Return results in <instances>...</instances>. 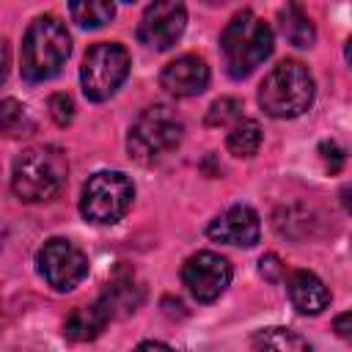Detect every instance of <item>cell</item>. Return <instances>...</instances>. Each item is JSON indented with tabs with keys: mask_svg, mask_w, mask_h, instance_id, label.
Instances as JSON below:
<instances>
[{
	"mask_svg": "<svg viewBox=\"0 0 352 352\" xmlns=\"http://www.w3.org/2000/svg\"><path fill=\"white\" fill-rule=\"evenodd\" d=\"M275 47V36L270 25L256 16L253 11H239L231 16V22L220 33V50L226 69L234 80L250 77L270 55Z\"/></svg>",
	"mask_w": 352,
	"mask_h": 352,
	"instance_id": "obj_1",
	"label": "cell"
},
{
	"mask_svg": "<svg viewBox=\"0 0 352 352\" xmlns=\"http://www.w3.org/2000/svg\"><path fill=\"white\" fill-rule=\"evenodd\" d=\"M66 176H69V162L60 148L33 146L14 160L11 190L16 198L28 204H38V201L55 198L63 190Z\"/></svg>",
	"mask_w": 352,
	"mask_h": 352,
	"instance_id": "obj_2",
	"label": "cell"
},
{
	"mask_svg": "<svg viewBox=\"0 0 352 352\" xmlns=\"http://www.w3.org/2000/svg\"><path fill=\"white\" fill-rule=\"evenodd\" d=\"M72 52V38L58 16H36L22 38V77L28 82L52 80Z\"/></svg>",
	"mask_w": 352,
	"mask_h": 352,
	"instance_id": "obj_3",
	"label": "cell"
},
{
	"mask_svg": "<svg viewBox=\"0 0 352 352\" xmlns=\"http://www.w3.org/2000/svg\"><path fill=\"white\" fill-rule=\"evenodd\" d=\"M314 102V77L300 60H280L258 85V104L272 118H297Z\"/></svg>",
	"mask_w": 352,
	"mask_h": 352,
	"instance_id": "obj_4",
	"label": "cell"
},
{
	"mask_svg": "<svg viewBox=\"0 0 352 352\" xmlns=\"http://www.w3.org/2000/svg\"><path fill=\"white\" fill-rule=\"evenodd\" d=\"M182 138H184V124L179 113L170 110L168 104H151L129 126L126 148L132 160L148 165L170 154L182 143Z\"/></svg>",
	"mask_w": 352,
	"mask_h": 352,
	"instance_id": "obj_5",
	"label": "cell"
},
{
	"mask_svg": "<svg viewBox=\"0 0 352 352\" xmlns=\"http://www.w3.org/2000/svg\"><path fill=\"white\" fill-rule=\"evenodd\" d=\"M135 198V184L121 170H99L94 173L80 195V212L88 223L110 226L126 214Z\"/></svg>",
	"mask_w": 352,
	"mask_h": 352,
	"instance_id": "obj_6",
	"label": "cell"
},
{
	"mask_svg": "<svg viewBox=\"0 0 352 352\" xmlns=\"http://www.w3.org/2000/svg\"><path fill=\"white\" fill-rule=\"evenodd\" d=\"M126 74H129V52H126V47H121L116 41L94 44L85 52L82 66H80L82 94L91 102H104L121 88Z\"/></svg>",
	"mask_w": 352,
	"mask_h": 352,
	"instance_id": "obj_7",
	"label": "cell"
},
{
	"mask_svg": "<svg viewBox=\"0 0 352 352\" xmlns=\"http://www.w3.org/2000/svg\"><path fill=\"white\" fill-rule=\"evenodd\" d=\"M36 264H38L41 278L55 292H72L88 275V258H85V253L74 242L60 239V236L44 242V248L36 256Z\"/></svg>",
	"mask_w": 352,
	"mask_h": 352,
	"instance_id": "obj_8",
	"label": "cell"
},
{
	"mask_svg": "<svg viewBox=\"0 0 352 352\" xmlns=\"http://www.w3.org/2000/svg\"><path fill=\"white\" fill-rule=\"evenodd\" d=\"M231 264L220 253L198 250L182 264V283L198 302H214L231 283Z\"/></svg>",
	"mask_w": 352,
	"mask_h": 352,
	"instance_id": "obj_9",
	"label": "cell"
},
{
	"mask_svg": "<svg viewBox=\"0 0 352 352\" xmlns=\"http://www.w3.org/2000/svg\"><path fill=\"white\" fill-rule=\"evenodd\" d=\"M187 28V8L176 0H160L151 3L138 25V38L140 44L151 50H170Z\"/></svg>",
	"mask_w": 352,
	"mask_h": 352,
	"instance_id": "obj_10",
	"label": "cell"
},
{
	"mask_svg": "<svg viewBox=\"0 0 352 352\" xmlns=\"http://www.w3.org/2000/svg\"><path fill=\"white\" fill-rule=\"evenodd\" d=\"M206 236L214 242H223V245L253 248L261 236V220H258L256 209H250L245 204H234L209 223Z\"/></svg>",
	"mask_w": 352,
	"mask_h": 352,
	"instance_id": "obj_11",
	"label": "cell"
},
{
	"mask_svg": "<svg viewBox=\"0 0 352 352\" xmlns=\"http://www.w3.org/2000/svg\"><path fill=\"white\" fill-rule=\"evenodd\" d=\"M160 85L170 94V96H198L209 88V66L204 58L198 55H179L176 60H170L162 74H160Z\"/></svg>",
	"mask_w": 352,
	"mask_h": 352,
	"instance_id": "obj_12",
	"label": "cell"
},
{
	"mask_svg": "<svg viewBox=\"0 0 352 352\" xmlns=\"http://www.w3.org/2000/svg\"><path fill=\"white\" fill-rule=\"evenodd\" d=\"M286 292H289L292 305L305 316H316L330 305V292H327L324 280L308 270L292 272L286 280Z\"/></svg>",
	"mask_w": 352,
	"mask_h": 352,
	"instance_id": "obj_13",
	"label": "cell"
},
{
	"mask_svg": "<svg viewBox=\"0 0 352 352\" xmlns=\"http://www.w3.org/2000/svg\"><path fill=\"white\" fill-rule=\"evenodd\" d=\"M113 319V314H110V308H107V302L99 297L96 302H91V305H77L69 316H66V322H63V336L69 338V341H94L104 327H107V322Z\"/></svg>",
	"mask_w": 352,
	"mask_h": 352,
	"instance_id": "obj_14",
	"label": "cell"
},
{
	"mask_svg": "<svg viewBox=\"0 0 352 352\" xmlns=\"http://www.w3.org/2000/svg\"><path fill=\"white\" fill-rule=\"evenodd\" d=\"M250 352H314V346L286 327H264L250 338Z\"/></svg>",
	"mask_w": 352,
	"mask_h": 352,
	"instance_id": "obj_15",
	"label": "cell"
},
{
	"mask_svg": "<svg viewBox=\"0 0 352 352\" xmlns=\"http://www.w3.org/2000/svg\"><path fill=\"white\" fill-rule=\"evenodd\" d=\"M278 28H280L283 38H286L292 47H311L314 38H316L314 22H311V16H308L300 6H286V8L278 14Z\"/></svg>",
	"mask_w": 352,
	"mask_h": 352,
	"instance_id": "obj_16",
	"label": "cell"
},
{
	"mask_svg": "<svg viewBox=\"0 0 352 352\" xmlns=\"http://www.w3.org/2000/svg\"><path fill=\"white\" fill-rule=\"evenodd\" d=\"M261 126L258 121L253 118H239L231 129H228V138H226V146L234 157H253L258 148H261Z\"/></svg>",
	"mask_w": 352,
	"mask_h": 352,
	"instance_id": "obj_17",
	"label": "cell"
},
{
	"mask_svg": "<svg viewBox=\"0 0 352 352\" xmlns=\"http://www.w3.org/2000/svg\"><path fill=\"white\" fill-rule=\"evenodd\" d=\"M36 129L33 116L16 99H0V132L6 138H25Z\"/></svg>",
	"mask_w": 352,
	"mask_h": 352,
	"instance_id": "obj_18",
	"label": "cell"
},
{
	"mask_svg": "<svg viewBox=\"0 0 352 352\" xmlns=\"http://www.w3.org/2000/svg\"><path fill=\"white\" fill-rule=\"evenodd\" d=\"M69 14L80 28H102L116 16V6L107 0H82V3H72Z\"/></svg>",
	"mask_w": 352,
	"mask_h": 352,
	"instance_id": "obj_19",
	"label": "cell"
},
{
	"mask_svg": "<svg viewBox=\"0 0 352 352\" xmlns=\"http://www.w3.org/2000/svg\"><path fill=\"white\" fill-rule=\"evenodd\" d=\"M239 118H242V102L231 99V96L217 99L206 113V124L209 126H234Z\"/></svg>",
	"mask_w": 352,
	"mask_h": 352,
	"instance_id": "obj_20",
	"label": "cell"
},
{
	"mask_svg": "<svg viewBox=\"0 0 352 352\" xmlns=\"http://www.w3.org/2000/svg\"><path fill=\"white\" fill-rule=\"evenodd\" d=\"M47 107H50V116H52V121L58 126L72 124V118H74V102H72L69 94H52L50 102H47Z\"/></svg>",
	"mask_w": 352,
	"mask_h": 352,
	"instance_id": "obj_21",
	"label": "cell"
},
{
	"mask_svg": "<svg viewBox=\"0 0 352 352\" xmlns=\"http://www.w3.org/2000/svg\"><path fill=\"white\" fill-rule=\"evenodd\" d=\"M258 272H261V278H267V280H280L283 264H280V258H278L275 253H267V256H261V261H258Z\"/></svg>",
	"mask_w": 352,
	"mask_h": 352,
	"instance_id": "obj_22",
	"label": "cell"
},
{
	"mask_svg": "<svg viewBox=\"0 0 352 352\" xmlns=\"http://www.w3.org/2000/svg\"><path fill=\"white\" fill-rule=\"evenodd\" d=\"M319 151H322V160H324L327 170H330V173H338L341 165H344V151H341L336 143H322Z\"/></svg>",
	"mask_w": 352,
	"mask_h": 352,
	"instance_id": "obj_23",
	"label": "cell"
},
{
	"mask_svg": "<svg viewBox=\"0 0 352 352\" xmlns=\"http://www.w3.org/2000/svg\"><path fill=\"white\" fill-rule=\"evenodd\" d=\"M8 72H11V50H8V41L0 38V85L8 80Z\"/></svg>",
	"mask_w": 352,
	"mask_h": 352,
	"instance_id": "obj_24",
	"label": "cell"
},
{
	"mask_svg": "<svg viewBox=\"0 0 352 352\" xmlns=\"http://www.w3.org/2000/svg\"><path fill=\"white\" fill-rule=\"evenodd\" d=\"M132 352H173L168 344H162V341H143V344H138Z\"/></svg>",
	"mask_w": 352,
	"mask_h": 352,
	"instance_id": "obj_25",
	"label": "cell"
},
{
	"mask_svg": "<svg viewBox=\"0 0 352 352\" xmlns=\"http://www.w3.org/2000/svg\"><path fill=\"white\" fill-rule=\"evenodd\" d=\"M349 314H341L338 319H336V333L341 336V338H349Z\"/></svg>",
	"mask_w": 352,
	"mask_h": 352,
	"instance_id": "obj_26",
	"label": "cell"
}]
</instances>
